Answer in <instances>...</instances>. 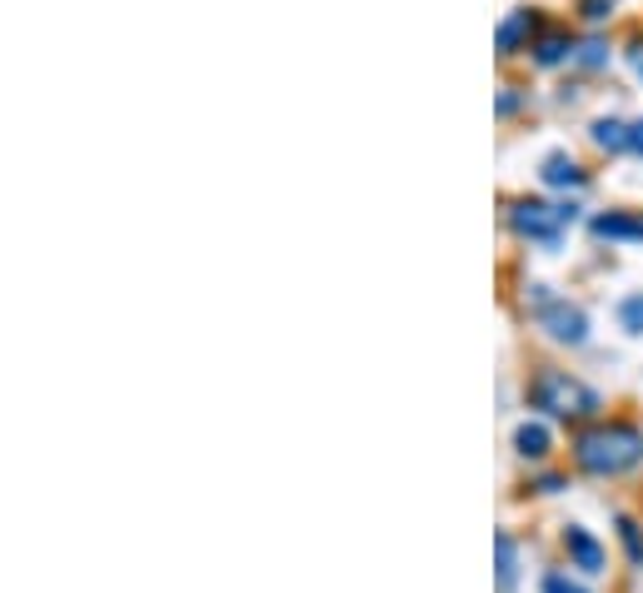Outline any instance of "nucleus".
I'll return each mask as SVG.
<instances>
[{"mask_svg":"<svg viewBox=\"0 0 643 593\" xmlns=\"http://www.w3.org/2000/svg\"><path fill=\"white\" fill-rule=\"evenodd\" d=\"M619 324L629 334H643V294H623V300H619Z\"/></svg>","mask_w":643,"mask_h":593,"instance_id":"nucleus-12","label":"nucleus"},{"mask_svg":"<svg viewBox=\"0 0 643 593\" xmlns=\"http://www.w3.org/2000/svg\"><path fill=\"white\" fill-rule=\"evenodd\" d=\"M539 175H543V185H559V190L583 185V170H579V160H573V155H549Z\"/></svg>","mask_w":643,"mask_h":593,"instance_id":"nucleus-7","label":"nucleus"},{"mask_svg":"<svg viewBox=\"0 0 643 593\" xmlns=\"http://www.w3.org/2000/svg\"><path fill=\"white\" fill-rule=\"evenodd\" d=\"M639 459H643V434L633 424H599V429L579 434V444H573V464L583 474H599V479L629 474Z\"/></svg>","mask_w":643,"mask_h":593,"instance_id":"nucleus-1","label":"nucleus"},{"mask_svg":"<svg viewBox=\"0 0 643 593\" xmlns=\"http://www.w3.org/2000/svg\"><path fill=\"white\" fill-rule=\"evenodd\" d=\"M619 533H623V549H629V559L643 563V533H639V523H633V519H619Z\"/></svg>","mask_w":643,"mask_h":593,"instance_id":"nucleus-13","label":"nucleus"},{"mask_svg":"<svg viewBox=\"0 0 643 593\" xmlns=\"http://www.w3.org/2000/svg\"><path fill=\"white\" fill-rule=\"evenodd\" d=\"M539 324L549 330V340H559V344H583V340H589V314H583L579 304H569V300H549V304H543Z\"/></svg>","mask_w":643,"mask_h":593,"instance_id":"nucleus-4","label":"nucleus"},{"mask_svg":"<svg viewBox=\"0 0 643 593\" xmlns=\"http://www.w3.org/2000/svg\"><path fill=\"white\" fill-rule=\"evenodd\" d=\"M629 61H633V71H639V81H643V41L629 45Z\"/></svg>","mask_w":643,"mask_h":593,"instance_id":"nucleus-19","label":"nucleus"},{"mask_svg":"<svg viewBox=\"0 0 643 593\" xmlns=\"http://www.w3.org/2000/svg\"><path fill=\"white\" fill-rule=\"evenodd\" d=\"M573 55V35L569 31H549L539 45H533V61L539 65H559V61H569Z\"/></svg>","mask_w":643,"mask_h":593,"instance_id":"nucleus-10","label":"nucleus"},{"mask_svg":"<svg viewBox=\"0 0 643 593\" xmlns=\"http://www.w3.org/2000/svg\"><path fill=\"white\" fill-rule=\"evenodd\" d=\"M529 404L543 414H553V419H593V414L603 409V399L589 389L583 379H573V374L563 370H539L529 379Z\"/></svg>","mask_w":643,"mask_h":593,"instance_id":"nucleus-2","label":"nucleus"},{"mask_svg":"<svg viewBox=\"0 0 643 593\" xmlns=\"http://www.w3.org/2000/svg\"><path fill=\"white\" fill-rule=\"evenodd\" d=\"M563 549H569V563L583 573H603V563H609V553H603V543L593 539L583 523H569L563 529Z\"/></svg>","mask_w":643,"mask_h":593,"instance_id":"nucleus-5","label":"nucleus"},{"mask_svg":"<svg viewBox=\"0 0 643 593\" xmlns=\"http://www.w3.org/2000/svg\"><path fill=\"white\" fill-rule=\"evenodd\" d=\"M613 11V0H579V15L583 21H603Z\"/></svg>","mask_w":643,"mask_h":593,"instance_id":"nucleus-16","label":"nucleus"},{"mask_svg":"<svg viewBox=\"0 0 643 593\" xmlns=\"http://www.w3.org/2000/svg\"><path fill=\"white\" fill-rule=\"evenodd\" d=\"M593 145H599V150H609V155H623V150H629V125L599 121V125H593Z\"/></svg>","mask_w":643,"mask_h":593,"instance_id":"nucleus-11","label":"nucleus"},{"mask_svg":"<svg viewBox=\"0 0 643 593\" xmlns=\"http://www.w3.org/2000/svg\"><path fill=\"white\" fill-rule=\"evenodd\" d=\"M509 583H514V539L499 533V589H509Z\"/></svg>","mask_w":643,"mask_h":593,"instance_id":"nucleus-14","label":"nucleus"},{"mask_svg":"<svg viewBox=\"0 0 643 593\" xmlns=\"http://www.w3.org/2000/svg\"><path fill=\"white\" fill-rule=\"evenodd\" d=\"M579 61H583V65H603V41H589V45H583Z\"/></svg>","mask_w":643,"mask_h":593,"instance_id":"nucleus-17","label":"nucleus"},{"mask_svg":"<svg viewBox=\"0 0 643 593\" xmlns=\"http://www.w3.org/2000/svg\"><path fill=\"white\" fill-rule=\"evenodd\" d=\"M509 225L523 235V240H539V245H553L563 230V210L559 205H543V200H514L509 205Z\"/></svg>","mask_w":643,"mask_h":593,"instance_id":"nucleus-3","label":"nucleus"},{"mask_svg":"<svg viewBox=\"0 0 643 593\" xmlns=\"http://www.w3.org/2000/svg\"><path fill=\"white\" fill-rule=\"evenodd\" d=\"M629 155H643V121L629 125Z\"/></svg>","mask_w":643,"mask_h":593,"instance_id":"nucleus-18","label":"nucleus"},{"mask_svg":"<svg viewBox=\"0 0 643 593\" xmlns=\"http://www.w3.org/2000/svg\"><path fill=\"white\" fill-rule=\"evenodd\" d=\"M593 235H599V240H643V220H639V215L609 210V215L593 220Z\"/></svg>","mask_w":643,"mask_h":593,"instance_id":"nucleus-6","label":"nucleus"},{"mask_svg":"<svg viewBox=\"0 0 643 593\" xmlns=\"http://www.w3.org/2000/svg\"><path fill=\"white\" fill-rule=\"evenodd\" d=\"M533 25H539V15H533V11H514L509 21L499 25V55H514V51H519V41L533 31Z\"/></svg>","mask_w":643,"mask_h":593,"instance_id":"nucleus-8","label":"nucleus"},{"mask_svg":"<svg viewBox=\"0 0 643 593\" xmlns=\"http://www.w3.org/2000/svg\"><path fill=\"white\" fill-rule=\"evenodd\" d=\"M543 593H589L579 579H569V573H543Z\"/></svg>","mask_w":643,"mask_h":593,"instance_id":"nucleus-15","label":"nucleus"},{"mask_svg":"<svg viewBox=\"0 0 643 593\" xmlns=\"http://www.w3.org/2000/svg\"><path fill=\"white\" fill-rule=\"evenodd\" d=\"M549 429H543V424H529L523 419L519 429H514V449L523 454V459H543V454H549Z\"/></svg>","mask_w":643,"mask_h":593,"instance_id":"nucleus-9","label":"nucleus"}]
</instances>
